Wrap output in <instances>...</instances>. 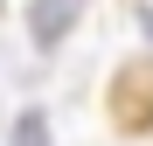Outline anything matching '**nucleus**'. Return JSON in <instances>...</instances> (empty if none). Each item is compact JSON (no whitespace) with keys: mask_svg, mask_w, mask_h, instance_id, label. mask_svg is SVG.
<instances>
[{"mask_svg":"<svg viewBox=\"0 0 153 146\" xmlns=\"http://www.w3.org/2000/svg\"><path fill=\"white\" fill-rule=\"evenodd\" d=\"M14 146H49V118L42 111H21L14 118Z\"/></svg>","mask_w":153,"mask_h":146,"instance_id":"nucleus-2","label":"nucleus"},{"mask_svg":"<svg viewBox=\"0 0 153 146\" xmlns=\"http://www.w3.org/2000/svg\"><path fill=\"white\" fill-rule=\"evenodd\" d=\"M76 14H84V0H28V35H35V49H63V35L76 28Z\"/></svg>","mask_w":153,"mask_h":146,"instance_id":"nucleus-1","label":"nucleus"}]
</instances>
